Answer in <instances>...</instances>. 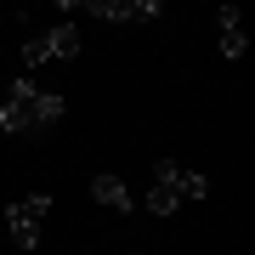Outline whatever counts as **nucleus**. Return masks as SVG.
<instances>
[{
  "label": "nucleus",
  "mask_w": 255,
  "mask_h": 255,
  "mask_svg": "<svg viewBox=\"0 0 255 255\" xmlns=\"http://www.w3.org/2000/svg\"><path fill=\"white\" fill-rule=\"evenodd\" d=\"M63 119V97L57 91H40L28 74H17V80L0 91V130H11V136H34V130H46Z\"/></svg>",
  "instance_id": "f257e3e1"
},
{
  "label": "nucleus",
  "mask_w": 255,
  "mask_h": 255,
  "mask_svg": "<svg viewBox=\"0 0 255 255\" xmlns=\"http://www.w3.org/2000/svg\"><path fill=\"white\" fill-rule=\"evenodd\" d=\"M51 221V193H23L6 204V227L17 238V250H40V233Z\"/></svg>",
  "instance_id": "f03ea898"
},
{
  "label": "nucleus",
  "mask_w": 255,
  "mask_h": 255,
  "mask_svg": "<svg viewBox=\"0 0 255 255\" xmlns=\"http://www.w3.org/2000/svg\"><path fill=\"white\" fill-rule=\"evenodd\" d=\"M80 57V28L74 23H57V28H46V34H34L23 46V63L28 68H46V63H74Z\"/></svg>",
  "instance_id": "7ed1b4c3"
},
{
  "label": "nucleus",
  "mask_w": 255,
  "mask_h": 255,
  "mask_svg": "<svg viewBox=\"0 0 255 255\" xmlns=\"http://www.w3.org/2000/svg\"><path fill=\"white\" fill-rule=\"evenodd\" d=\"M63 11H91L102 23H153V17H164L159 0H63Z\"/></svg>",
  "instance_id": "20e7f679"
},
{
  "label": "nucleus",
  "mask_w": 255,
  "mask_h": 255,
  "mask_svg": "<svg viewBox=\"0 0 255 255\" xmlns=\"http://www.w3.org/2000/svg\"><path fill=\"white\" fill-rule=\"evenodd\" d=\"M153 176H159V187H170L182 204L210 193V176H204V170H187V164H176V159H159V164H153Z\"/></svg>",
  "instance_id": "39448f33"
},
{
  "label": "nucleus",
  "mask_w": 255,
  "mask_h": 255,
  "mask_svg": "<svg viewBox=\"0 0 255 255\" xmlns=\"http://www.w3.org/2000/svg\"><path fill=\"white\" fill-rule=\"evenodd\" d=\"M216 34H221V57H244L250 34H244V17H238V6H221V11H216Z\"/></svg>",
  "instance_id": "423d86ee"
},
{
  "label": "nucleus",
  "mask_w": 255,
  "mask_h": 255,
  "mask_svg": "<svg viewBox=\"0 0 255 255\" xmlns=\"http://www.w3.org/2000/svg\"><path fill=\"white\" fill-rule=\"evenodd\" d=\"M91 199H97V204H108V210H119V216H125V210H136L130 187L119 182V176H108V170H102V176H91Z\"/></svg>",
  "instance_id": "0eeeda50"
},
{
  "label": "nucleus",
  "mask_w": 255,
  "mask_h": 255,
  "mask_svg": "<svg viewBox=\"0 0 255 255\" xmlns=\"http://www.w3.org/2000/svg\"><path fill=\"white\" fill-rule=\"evenodd\" d=\"M147 210H153V216H176V210H182V199H176L170 187H153V193H147Z\"/></svg>",
  "instance_id": "6e6552de"
}]
</instances>
